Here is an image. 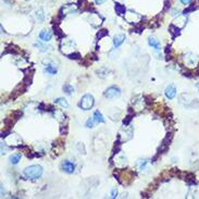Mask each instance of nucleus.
Masks as SVG:
<instances>
[{"label":"nucleus","instance_id":"f257e3e1","mask_svg":"<svg viewBox=\"0 0 199 199\" xmlns=\"http://www.w3.org/2000/svg\"><path fill=\"white\" fill-rule=\"evenodd\" d=\"M42 173H44V170H42V167L38 164H35L24 169L23 175L26 179H30V180H37L42 175Z\"/></svg>","mask_w":199,"mask_h":199},{"label":"nucleus","instance_id":"f03ea898","mask_svg":"<svg viewBox=\"0 0 199 199\" xmlns=\"http://www.w3.org/2000/svg\"><path fill=\"white\" fill-rule=\"evenodd\" d=\"M95 104V99L92 95L90 94H86L80 98V102H78V107L83 110H90Z\"/></svg>","mask_w":199,"mask_h":199},{"label":"nucleus","instance_id":"7ed1b4c3","mask_svg":"<svg viewBox=\"0 0 199 199\" xmlns=\"http://www.w3.org/2000/svg\"><path fill=\"white\" fill-rule=\"evenodd\" d=\"M120 95H121V90H120V88L116 87V86H110V87L107 88L104 92V96L107 99L116 98V97H120Z\"/></svg>","mask_w":199,"mask_h":199},{"label":"nucleus","instance_id":"20e7f679","mask_svg":"<svg viewBox=\"0 0 199 199\" xmlns=\"http://www.w3.org/2000/svg\"><path fill=\"white\" fill-rule=\"evenodd\" d=\"M77 9L78 8H77L76 4H65V6H63V7L60 9V16H68V14H73V13L77 12Z\"/></svg>","mask_w":199,"mask_h":199},{"label":"nucleus","instance_id":"39448f33","mask_svg":"<svg viewBox=\"0 0 199 199\" xmlns=\"http://www.w3.org/2000/svg\"><path fill=\"white\" fill-rule=\"evenodd\" d=\"M61 169L62 171H64L65 173H73L74 170H75V164L73 162H71L70 160H64L62 161Z\"/></svg>","mask_w":199,"mask_h":199},{"label":"nucleus","instance_id":"423d86ee","mask_svg":"<svg viewBox=\"0 0 199 199\" xmlns=\"http://www.w3.org/2000/svg\"><path fill=\"white\" fill-rule=\"evenodd\" d=\"M89 23L92 24L94 27H97L98 25L102 23V19L99 16V14L97 13H92V16H89Z\"/></svg>","mask_w":199,"mask_h":199},{"label":"nucleus","instance_id":"0eeeda50","mask_svg":"<svg viewBox=\"0 0 199 199\" xmlns=\"http://www.w3.org/2000/svg\"><path fill=\"white\" fill-rule=\"evenodd\" d=\"M165 97L168 98V99H173L174 97L176 96V88L174 85H169L168 87L165 88Z\"/></svg>","mask_w":199,"mask_h":199},{"label":"nucleus","instance_id":"6e6552de","mask_svg":"<svg viewBox=\"0 0 199 199\" xmlns=\"http://www.w3.org/2000/svg\"><path fill=\"white\" fill-rule=\"evenodd\" d=\"M39 38L42 39V42H49L50 39L52 38V32L49 30H42L39 33Z\"/></svg>","mask_w":199,"mask_h":199},{"label":"nucleus","instance_id":"1a4fd4ad","mask_svg":"<svg viewBox=\"0 0 199 199\" xmlns=\"http://www.w3.org/2000/svg\"><path fill=\"white\" fill-rule=\"evenodd\" d=\"M124 40H125V35L124 34H118L116 36H114V38H113V46H114V48H119L124 42Z\"/></svg>","mask_w":199,"mask_h":199},{"label":"nucleus","instance_id":"9d476101","mask_svg":"<svg viewBox=\"0 0 199 199\" xmlns=\"http://www.w3.org/2000/svg\"><path fill=\"white\" fill-rule=\"evenodd\" d=\"M148 44L149 46H151L155 50H160V42L156 39L155 37H149L148 39Z\"/></svg>","mask_w":199,"mask_h":199},{"label":"nucleus","instance_id":"9b49d317","mask_svg":"<svg viewBox=\"0 0 199 199\" xmlns=\"http://www.w3.org/2000/svg\"><path fill=\"white\" fill-rule=\"evenodd\" d=\"M45 71H46L48 74L50 75H54V74H57L58 70H57V66L52 63H49V64L46 65V68H45Z\"/></svg>","mask_w":199,"mask_h":199},{"label":"nucleus","instance_id":"f8f14e48","mask_svg":"<svg viewBox=\"0 0 199 199\" xmlns=\"http://www.w3.org/2000/svg\"><path fill=\"white\" fill-rule=\"evenodd\" d=\"M92 118H94V121H95L96 123H104V115L101 114V112H99L98 110L94 112V115H92Z\"/></svg>","mask_w":199,"mask_h":199},{"label":"nucleus","instance_id":"ddd939ff","mask_svg":"<svg viewBox=\"0 0 199 199\" xmlns=\"http://www.w3.org/2000/svg\"><path fill=\"white\" fill-rule=\"evenodd\" d=\"M35 19L38 21L39 23H42L44 20H45V13L42 11V9H39L37 11L35 12Z\"/></svg>","mask_w":199,"mask_h":199},{"label":"nucleus","instance_id":"4468645a","mask_svg":"<svg viewBox=\"0 0 199 199\" xmlns=\"http://www.w3.org/2000/svg\"><path fill=\"white\" fill-rule=\"evenodd\" d=\"M115 12H116L119 16H123V14H125V12H126V8H125V6H123V4H115Z\"/></svg>","mask_w":199,"mask_h":199},{"label":"nucleus","instance_id":"2eb2a0df","mask_svg":"<svg viewBox=\"0 0 199 199\" xmlns=\"http://www.w3.org/2000/svg\"><path fill=\"white\" fill-rule=\"evenodd\" d=\"M54 104H59L62 108H69V104H68V101L64 98H57V99H54Z\"/></svg>","mask_w":199,"mask_h":199},{"label":"nucleus","instance_id":"dca6fc26","mask_svg":"<svg viewBox=\"0 0 199 199\" xmlns=\"http://www.w3.org/2000/svg\"><path fill=\"white\" fill-rule=\"evenodd\" d=\"M169 32L172 34L173 37H176V36H179L180 35V28L177 26H175L174 24H172L171 26L169 27Z\"/></svg>","mask_w":199,"mask_h":199},{"label":"nucleus","instance_id":"f3484780","mask_svg":"<svg viewBox=\"0 0 199 199\" xmlns=\"http://www.w3.org/2000/svg\"><path fill=\"white\" fill-rule=\"evenodd\" d=\"M21 157H22V155H21V153L12 155L11 157H10V162H11L12 164H18V163H19V161L21 160Z\"/></svg>","mask_w":199,"mask_h":199},{"label":"nucleus","instance_id":"a211bd4d","mask_svg":"<svg viewBox=\"0 0 199 199\" xmlns=\"http://www.w3.org/2000/svg\"><path fill=\"white\" fill-rule=\"evenodd\" d=\"M97 73H98V76H100L101 78H106V77L109 75L108 73H109V70L106 69V68H100L98 71H97Z\"/></svg>","mask_w":199,"mask_h":199},{"label":"nucleus","instance_id":"6ab92c4d","mask_svg":"<svg viewBox=\"0 0 199 199\" xmlns=\"http://www.w3.org/2000/svg\"><path fill=\"white\" fill-rule=\"evenodd\" d=\"M63 92H64L66 95H72L73 92H74V88L70 84H65L63 85Z\"/></svg>","mask_w":199,"mask_h":199},{"label":"nucleus","instance_id":"aec40b11","mask_svg":"<svg viewBox=\"0 0 199 199\" xmlns=\"http://www.w3.org/2000/svg\"><path fill=\"white\" fill-rule=\"evenodd\" d=\"M34 46H35V47H37V49H39L40 51H42V52H46L47 50L49 49V47L44 46V45H42L40 42H35Z\"/></svg>","mask_w":199,"mask_h":199},{"label":"nucleus","instance_id":"412c9836","mask_svg":"<svg viewBox=\"0 0 199 199\" xmlns=\"http://www.w3.org/2000/svg\"><path fill=\"white\" fill-rule=\"evenodd\" d=\"M108 34H109V33H108L107 30H101V31L98 32V34H97V38H98V39H101L102 37H104V36H107Z\"/></svg>","mask_w":199,"mask_h":199},{"label":"nucleus","instance_id":"4be33fe9","mask_svg":"<svg viewBox=\"0 0 199 199\" xmlns=\"http://www.w3.org/2000/svg\"><path fill=\"white\" fill-rule=\"evenodd\" d=\"M147 163H148V160H139L138 161V167H139L140 170H144Z\"/></svg>","mask_w":199,"mask_h":199},{"label":"nucleus","instance_id":"5701e85b","mask_svg":"<svg viewBox=\"0 0 199 199\" xmlns=\"http://www.w3.org/2000/svg\"><path fill=\"white\" fill-rule=\"evenodd\" d=\"M68 57L70 58V59H74V60H77V59H80V54H78V52H74V54H68Z\"/></svg>","mask_w":199,"mask_h":199},{"label":"nucleus","instance_id":"b1692460","mask_svg":"<svg viewBox=\"0 0 199 199\" xmlns=\"http://www.w3.org/2000/svg\"><path fill=\"white\" fill-rule=\"evenodd\" d=\"M85 125H86V127H88V128H92V127H94V123H92V121L90 119H88L87 121H86V123H85Z\"/></svg>","mask_w":199,"mask_h":199},{"label":"nucleus","instance_id":"393cba45","mask_svg":"<svg viewBox=\"0 0 199 199\" xmlns=\"http://www.w3.org/2000/svg\"><path fill=\"white\" fill-rule=\"evenodd\" d=\"M118 196V191H116V188H113L111 191V198H115Z\"/></svg>","mask_w":199,"mask_h":199},{"label":"nucleus","instance_id":"a878e982","mask_svg":"<svg viewBox=\"0 0 199 199\" xmlns=\"http://www.w3.org/2000/svg\"><path fill=\"white\" fill-rule=\"evenodd\" d=\"M181 2L183 4H187V6H189V4H191V0H181Z\"/></svg>","mask_w":199,"mask_h":199},{"label":"nucleus","instance_id":"bb28decb","mask_svg":"<svg viewBox=\"0 0 199 199\" xmlns=\"http://www.w3.org/2000/svg\"><path fill=\"white\" fill-rule=\"evenodd\" d=\"M104 1H106V0H95V2L97 4H104Z\"/></svg>","mask_w":199,"mask_h":199},{"label":"nucleus","instance_id":"cd10ccee","mask_svg":"<svg viewBox=\"0 0 199 199\" xmlns=\"http://www.w3.org/2000/svg\"><path fill=\"white\" fill-rule=\"evenodd\" d=\"M196 86H197V88H198V89H199V83H198V84H197V85H196Z\"/></svg>","mask_w":199,"mask_h":199},{"label":"nucleus","instance_id":"c85d7f7f","mask_svg":"<svg viewBox=\"0 0 199 199\" xmlns=\"http://www.w3.org/2000/svg\"><path fill=\"white\" fill-rule=\"evenodd\" d=\"M27 1H28V0H27Z\"/></svg>","mask_w":199,"mask_h":199}]
</instances>
